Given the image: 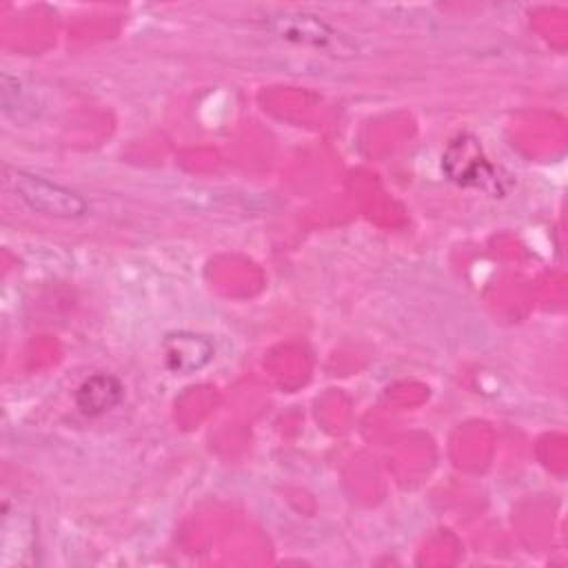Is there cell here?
Listing matches in <instances>:
<instances>
[{"label":"cell","instance_id":"obj_1","mask_svg":"<svg viewBox=\"0 0 568 568\" xmlns=\"http://www.w3.org/2000/svg\"><path fill=\"white\" fill-rule=\"evenodd\" d=\"M442 169L459 186L481 189L490 195L506 191V178H501L499 169L484 155L479 140L468 133L450 140L442 155Z\"/></svg>","mask_w":568,"mask_h":568},{"label":"cell","instance_id":"obj_2","mask_svg":"<svg viewBox=\"0 0 568 568\" xmlns=\"http://www.w3.org/2000/svg\"><path fill=\"white\" fill-rule=\"evenodd\" d=\"M4 182L16 197L36 213L53 217H80L87 213V202L75 191L42 175L22 169H7Z\"/></svg>","mask_w":568,"mask_h":568},{"label":"cell","instance_id":"obj_3","mask_svg":"<svg viewBox=\"0 0 568 568\" xmlns=\"http://www.w3.org/2000/svg\"><path fill=\"white\" fill-rule=\"evenodd\" d=\"M268 29L284 40H293L300 44H313L317 49H331L337 44V49L342 51L339 33L315 16H306V13L277 16V18L268 20Z\"/></svg>","mask_w":568,"mask_h":568},{"label":"cell","instance_id":"obj_4","mask_svg":"<svg viewBox=\"0 0 568 568\" xmlns=\"http://www.w3.org/2000/svg\"><path fill=\"white\" fill-rule=\"evenodd\" d=\"M124 388L118 377L98 373L84 379L75 390V406L87 417H100L122 402Z\"/></svg>","mask_w":568,"mask_h":568},{"label":"cell","instance_id":"obj_5","mask_svg":"<svg viewBox=\"0 0 568 568\" xmlns=\"http://www.w3.org/2000/svg\"><path fill=\"white\" fill-rule=\"evenodd\" d=\"M164 355H166V366L173 373H193L209 364L213 355V344L193 333H175L164 339Z\"/></svg>","mask_w":568,"mask_h":568}]
</instances>
